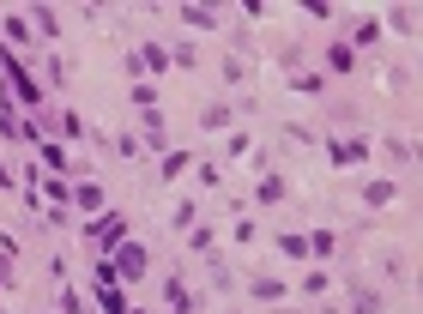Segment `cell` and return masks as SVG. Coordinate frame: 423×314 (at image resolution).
Returning a JSON list of instances; mask_svg holds the SVG:
<instances>
[{
    "instance_id": "1",
    "label": "cell",
    "mask_w": 423,
    "mask_h": 314,
    "mask_svg": "<svg viewBox=\"0 0 423 314\" xmlns=\"http://www.w3.org/2000/svg\"><path fill=\"white\" fill-rule=\"evenodd\" d=\"M91 236H97V242H115V236H121V218H103V224H91Z\"/></svg>"
}]
</instances>
